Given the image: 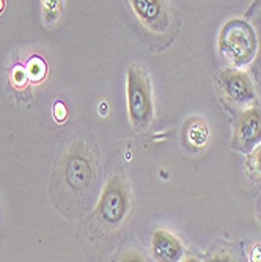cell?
<instances>
[{
	"mask_svg": "<svg viewBox=\"0 0 261 262\" xmlns=\"http://www.w3.org/2000/svg\"><path fill=\"white\" fill-rule=\"evenodd\" d=\"M258 39L252 24L244 17L227 20L219 33V52L224 61L234 69L250 64L256 55Z\"/></svg>",
	"mask_w": 261,
	"mask_h": 262,
	"instance_id": "cell-1",
	"label": "cell"
},
{
	"mask_svg": "<svg viewBox=\"0 0 261 262\" xmlns=\"http://www.w3.org/2000/svg\"><path fill=\"white\" fill-rule=\"evenodd\" d=\"M128 113L132 126L137 130H145L154 118V104L151 96V85L144 68L129 66L126 79Z\"/></svg>",
	"mask_w": 261,
	"mask_h": 262,
	"instance_id": "cell-2",
	"label": "cell"
},
{
	"mask_svg": "<svg viewBox=\"0 0 261 262\" xmlns=\"http://www.w3.org/2000/svg\"><path fill=\"white\" fill-rule=\"evenodd\" d=\"M131 207L128 187L120 176H113L104 187L98 203V215L109 226H120Z\"/></svg>",
	"mask_w": 261,
	"mask_h": 262,
	"instance_id": "cell-3",
	"label": "cell"
},
{
	"mask_svg": "<svg viewBox=\"0 0 261 262\" xmlns=\"http://www.w3.org/2000/svg\"><path fill=\"white\" fill-rule=\"evenodd\" d=\"M217 86L225 101L238 107H252L255 102V86L244 71L230 68L217 76Z\"/></svg>",
	"mask_w": 261,
	"mask_h": 262,
	"instance_id": "cell-4",
	"label": "cell"
},
{
	"mask_svg": "<svg viewBox=\"0 0 261 262\" xmlns=\"http://www.w3.org/2000/svg\"><path fill=\"white\" fill-rule=\"evenodd\" d=\"M261 143V112L256 105L247 107L234 123L231 148L249 154Z\"/></svg>",
	"mask_w": 261,
	"mask_h": 262,
	"instance_id": "cell-5",
	"label": "cell"
},
{
	"mask_svg": "<svg viewBox=\"0 0 261 262\" xmlns=\"http://www.w3.org/2000/svg\"><path fill=\"white\" fill-rule=\"evenodd\" d=\"M144 26L157 35H165L172 27V10L165 0H129Z\"/></svg>",
	"mask_w": 261,
	"mask_h": 262,
	"instance_id": "cell-6",
	"label": "cell"
},
{
	"mask_svg": "<svg viewBox=\"0 0 261 262\" xmlns=\"http://www.w3.org/2000/svg\"><path fill=\"white\" fill-rule=\"evenodd\" d=\"M66 182L74 190H84L93 179V166L84 149H71L66 159Z\"/></svg>",
	"mask_w": 261,
	"mask_h": 262,
	"instance_id": "cell-7",
	"label": "cell"
},
{
	"mask_svg": "<svg viewBox=\"0 0 261 262\" xmlns=\"http://www.w3.org/2000/svg\"><path fill=\"white\" fill-rule=\"evenodd\" d=\"M153 254L157 260L164 262H175L183 257V245L173 234L164 229H157L151 239Z\"/></svg>",
	"mask_w": 261,
	"mask_h": 262,
	"instance_id": "cell-8",
	"label": "cell"
},
{
	"mask_svg": "<svg viewBox=\"0 0 261 262\" xmlns=\"http://www.w3.org/2000/svg\"><path fill=\"white\" fill-rule=\"evenodd\" d=\"M246 19L253 26L256 39H258L256 55L252 61V76L261 91V0H255V2L250 5V8L246 13Z\"/></svg>",
	"mask_w": 261,
	"mask_h": 262,
	"instance_id": "cell-9",
	"label": "cell"
},
{
	"mask_svg": "<svg viewBox=\"0 0 261 262\" xmlns=\"http://www.w3.org/2000/svg\"><path fill=\"white\" fill-rule=\"evenodd\" d=\"M186 141L194 149H203L209 140V127L203 120L194 118L186 126Z\"/></svg>",
	"mask_w": 261,
	"mask_h": 262,
	"instance_id": "cell-10",
	"label": "cell"
},
{
	"mask_svg": "<svg viewBox=\"0 0 261 262\" xmlns=\"http://www.w3.org/2000/svg\"><path fill=\"white\" fill-rule=\"evenodd\" d=\"M249 154L250 156H249V162H247V168L258 181H261V143Z\"/></svg>",
	"mask_w": 261,
	"mask_h": 262,
	"instance_id": "cell-11",
	"label": "cell"
},
{
	"mask_svg": "<svg viewBox=\"0 0 261 262\" xmlns=\"http://www.w3.org/2000/svg\"><path fill=\"white\" fill-rule=\"evenodd\" d=\"M27 74H29L30 79L39 80L41 77H44V63H43L41 60H33V61H30Z\"/></svg>",
	"mask_w": 261,
	"mask_h": 262,
	"instance_id": "cell-12",
	"label": "cell"
},
{
	"mask_svg": "<svg viewBox=\"0 0 261 262\" xmlns=\"http://www.w3.org/2000/svg\"><path fill=\"white\" fill-rule=\"evenodd\" d=\"M4 8H5V0H0V13L4 11Z\"/></svg>",
	"mask_w": 261,
	"mask_h": 262,
	"instance_id": "cell-13",
	"label": "cell"
}]
</instances>
